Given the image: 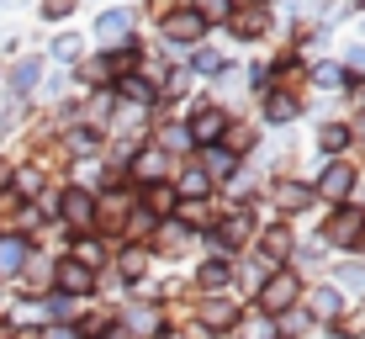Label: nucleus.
Returning <instances> with one entry per match:
<instances>
[{
    "mask_svg": "<svg viewBox=\"0 0 365 339\" xmlns=\"http://www.w3.org/2000/svg\"><path fill=\"white\" fill-rule=\"evenodd\" d=\"M74 260H80V265H91L96 275H101V265H106V238H96V233H85V238H74V249H69Z\"/></svg>",
    "mask_w": 365,
    "mask_h": 339,
    "instance_id": "obj_27",
    "label": "nucleus"
},
{
    "mask_svg": "<svg viewBox=\"0 0 365 339\" xmlns=\"http://www.w3.org/2000/svg\"><path fill=\"white\" fill-rule=\"evenodd\" d=\"M185 6H191L207 27H212V21H228V16H233V0H185Z\"/></svg>",
    "mask_w": 365,
    "mask_h": 339,
    "instance_id": "obj_33",
    "label": "nucleus"
},
{
    "mask_svg": "<svg viewBox=\"0 0 365 339\" xmlns=\"http://www.w3.org/2000/svg\"><path fill=\"white\" fill-rule=\"evenodd\" d=\"M154 339H191V334H180V329H170V323H165V329H159Z\"/></svg>",
    "mask_w": 365,
    "mask_h": 339,
    "instance_id": "obj_43",
    "label": "nucleus"
},
{
    "mask_svg": "<svg viewBox=\"0 0 365 339\" xmlns=\"http://www.w3.org/2000/svg\"><path fill=\"white\" fill-rule=\"evenodd\" d=\"M175 212H180V228H196V233H212V228H217V218H222L212 202H180Z\"/></svg>",
    "mask_w": 365,
    "mask_h": 339,
    "instance_id": "obj_25",
    "label": "nucleus"
},
{
    "mask_svg": "<svg viewBox=\"0 0 365 339\" xmlns=\"http://www.w3.org/2000/svg\"><path fill=\"white\" fill-rule=\"evenodd\" d=\"M170 186H175V202H212V191H217L201 165H180L170 175Z\"/></svg>",
    "mask_w": 365,
    "mask_h": 339,
    "instance_id": "obj_13",
    "label": "nucleus"
},
{
    "mask_svg": "<svg viewBox=\"0 0 365 339\" xmlns=\"http://www.w3.org/2000/svg\"><path fill=\"white\" fill-rule=\"evenodd\" d=\"M96 37H101V48L133 43V37H138V6H111V11H101V16H96Z\"/></svg>",
    "mask_w": 365,
    "mask_h": 339,
    "instance_id": "obj_8",
    "label": "nucleus"
},
{
    "mask_svg": "<svg viewBox=\"0 0 365 339\" xmlns=\"http://www.w3.org/2000/svg\"><path fill=\"white\" fill-rule=\"evenodd\" d=\"M175 207H180V202H175V186H170V181L138 186V212H148V218H154V223H165V218H170Z\"/></svg>",
    "mask_w": 365,
    "mask_h": 339,
    "instance_id": "obj_17",
    "label": "nucleus"
},
{
    "mask_svg": "<svg viewBox=\"0 0 365 339\" xmlns=\"http://www.w3.org/2000/svg\"><path fill=\"white\" fill-rule=\"evenodd\" d=\"M154 143L165 148V154H185V148H196V143H191V133H185V122H170V128L159 133Z\"/></svg>",
    "mask_w": 365,
    "mask_h": 339,
    "instance_id": "obj_31",
    "label": "nucleus"
},
{
    "mask_svg": "<svg viewBox=\"0 0 365 339\" xmlns=\"http://www.w3.org/2000/svg\"><path fill=\"white\" fill-rule=\"evenodd\" d=\"M334 292H349V297H365V260L344 255L334 265Z\"/></svg>",
    "mask_w": 365,
    "mask_h": 339,
    "instance_id": "obj_24",
    "label": "nucleus"
},
{
    "mask_svg": "<svg viewBox=\"0 0 365 339\" xmlns=\"http://www.w3.org/2000/svg\"><path fill=\"white\" fill-rule=\"evenodd\" d=\"M53 292H64V297H96V270L91 265H80L74 255H58L53 260Z\"/></svg>",
    "mask_w": 365,
    "mask_h": 339,
    "instance_id": "obj_9",
    "label": "nucleus"
},
{
    "mask_svg": "<svg viewBox=\"0 0 365 339\" xmlns=\"http://www.w3.org/2000/svg\"><path fill=\"white\" fill-rule=\"evenodd\" d=\"M339 339H365V308H344V318L334 323Z\"/></svg>",
    "mask_w": 365,
    "mask_h": 339,
    "instance_id": "obj_35",
    "label": "nucleus"
},
{
    "mask_svg": "<svg viewBox=\"0 0 365 339\" xmlns=\"http://www.w3.org/2000/svg\"><path fill=\"white\" fill-rule=\"evenodd\" d=\"M196 165L207 170V181H212V186H228V181H238V159L228 154V148H217V143H212V148H201V159H196Z\"/></svg>",
    "mask_w": 365,
    "mask_h": 339,
    "instance_id": "obj_19",
    "label": "nucleus"
},
{
    "mask_svg": "<svg viewBox=\"0 0 365 339\" xmlns=\"http://www.w3.org/2000/svg\"><path fill=\"white\" fill-rule=\"evenodd\" d=\"M349 143H355V128H349V122H323V128H318V154L323 159H344V148Z\"/></svg>",
    "mask_w": 365,
    "mask_h": 339,
    "instance_id": "obj_22",
    "label": "nucleus"
},
{
    "mask_svg": "<svg viewBox=\"0 0 365 339\" xmlns=\"http://www.w3.org/2000/svg\"><path fill=\"white\" fill-rule=\"evenodd\" d=\"M32 255V238L27 233H0V281H21V265H27Z\"/></svg>",
    "mask_w": 365,
    "mask_h": 339,
    "instance_id": "obj_14",
    "label": "nucleus"
},
{
    "mask_svg": "<svg viewBox=\"0 0 365 339\" xmlns=\"http://www.w3.org/2000/svg\"><path fill=\"white\" fill-rule=\"evenodd\" d=\"M259 117L270 122V128H292L302 117V85H275V91L259 96Z\"/></svg>",
    "mask_w": 365,
    "mask_h": 339,
    "instance_id": "obj_7",
    "label": "nucleus"
},
{
    "mask_svg": "<svg viewBox=\"0 0 365 339\" xmlns=\"http://www.w3.org/2000/svg\"><path fill=\"white\" fill-rule=\"evenodd\" d=\"M307 297V323H334L344 318V308H349V297L344 292H334V286H312V292H302Z\"/></svg>",
    "mask_w": 365,
    "mask_h": 339,
    "instance_id": "obj_12",
    "label": "nucleus"
},
{
    "mask_svg": "<svg viewBox=\"0 0 365 339\" xmlns=\"http://www.w3.org/2000/svg\"><path fill=\"white\" fill-rule=\"evenodd\" d=\"M21 275H27L32 286H53V255H27V265H21Z\"/></svg>",
    "mask_w": 365,
    "mask_h": 339,
    "instance_id": "obj_30",
    "label": "nucleus"
},
{
    "mask_svg": "<svg viewBox=\"0 0 365 339\" xmlns=\"http://www.w3.org/2000/svg\"><path fill=\"white\" fill-rule=\"evenodd\" d=\"M11 175H16V165H11V159H0V191H11Z\"/></svg>",
    "mask_w": 365,
    "mask_h": 339,
    "instance_id": "obj_42",
    "label": "nucleus"
},
{
    "mask_svg": "<svg viewBox=\"0 0 365 339\" xmlns=\"http://www.w3.org/2000/svg\"><path fill=\"white\" fill-rule=\"evenodd\" d=\"M185 85H191V69H185V64H175V69L165 74V80H159V96H180Z\"/></svg>",
    "mask_w": 365,
    "mask_h": 339,
    "instance_id": "obj_37",
    "label": "nucleus"
},
{
    "mask_svg": "<svg viewBox=\"0 0 365 339\" xmlns=\"http://www.w3.org/2000/svg\"><path fill=\"white\" fill-rule=\"evenodd\" d=\"M148 260H154V255H148V244H122L117 249V275H122V281H143V275H148Z\"/></svg>",
    "mask_w": 365,
    "mask_h": 339,
    "instance_id": "obj_23",
    "label": "nucleus"
},
{
    "mask_svg": "<svg viewBox=\"0 0 365 339\" xmlns=\"http://www.w3.org/2000/svg\"><path fill=\"white\" fill-rule=\"evenodd\" d=\"M339 64H344V74H349V80H355V74H365V43H355L344 59H339Z\"/></svg>",
    "mask_w": 365,
    "mask_h": 339,
    "instance_id": "obj_38",
    "label": "nucleus"
},
{
    "mask_svg": "<svg viewBox=\"0 0 365 339\" xmlns=\"http://www.w3.org/2000/svg\"><path fill=\"white\" fill-rule=\"evenodd\" d=\"M255 6H270V0H255Z\"/></svg>",
    "mask_w": 365,
    "mask_h": 339,
    "instance_id": "obj_44",
    "label": "nucleus"
},
{
    "mask_svg": "<svg viewBox=\"0 0 365 339\" xmlns=\"http://www.w3.org/2000/svg\"><path fill=\"white\" fill-rule=\"evenodd\" d=\"M170 175H175V159L159 143H143L133 154V186H154V181H170Z\"/></svg>",
    "mask_w": 365,
    "mask_h": 339,
    "instance_id": "obj_10",
    "label": "nucleus"
},
{
    "mask_svg": "<svg viewBox=\"0 0 365 339\" xmlns=\"http://www.w3.org/2000/svg\"><path fill=\"white\" fill-rule=\"evenodd\" d=\"M96 339H133V334H128V329H122V323H106V329H101Z\"/></svg>",
    "mask_w": 365,
    "mask_h": 339,
    "instance_id": "obj_41",
    "label": "nucleus"
},
{
    "mask_svg": "<svg viewBox=\"0 0 365 339\" xmlns=\"http://www.w3.org/2000/svg\"><path fill=\"white\" fill-rule=\"evenodd\" d=\"M323 244H334V249H360L365 244V207L355 202H344V207H334L329 212V223H323Z\"/></svg>",
    "mask_w": 365,
    "mask_h": 339,
    "instance_id": "obj_4",
    "label": "nucleus"
},
{
    "mask_svg": "<svg viewBox=\"0 0 365 339\" xmlns=\"http://www.w3.org/2000/svg\"><path fill=\"white\" fill-rule=\"evenodd\" d=\"M11 191H21V196H37V191H43V170H37V165H21L16 175H11Z\"/></svg>",
    "mask_w": 365,
    "mask_h": 339,
    "instance_id": "obj_36",
    "label": "nucleus"
},
{
    "mask_svg": "<svg viewBox=\"0 0 365 339\" xmlns=\"http://www.w3.org/2000/svg\"><path fill=\"white\" fill-rule=\"evenodd\" d=\"M228 27H233V37L255 43V37L270 32V11H265V6H244V11H233V16H228Z\"/></svg>",
    "mask_w": 365,
    "mask_h": 339,
    "instance_id": "obj_21",
    "label": "nucleus"
},
{
    "mask_svg": "<svg viewBox=\"0 0 365 339\" xmlns=\"http://www.w3.org/2000/svg\"><path fill=\"white\" fill-rule=\"evenodd\" d=\"M255 297H259V313H265V318H281V313H292L302 303V275L286 270V265H275Z\"/></svg>",
    "mask_w": 365,
    "mask_h": 339,
    "instance_id": "obj_2",
    "label": "nucleus"
},
{
    "mask_svg": "<svg viewBox=\"0 0 365 339\" xmlns=\"http://www.w3.org/2000/svg\"><path fill=\"white\" fill-rule=\"evenodd\" d=\"M74 11V0H43V21H64Z\"/></svg>",
    "mask_w": 365,
    "mask_h": 339,
    "instance_id": "obj_39",
    "label": "nucleus"
},
{
    "mask_svg": "<svg viewBox=\"0 0 365 339\" xmlns=\"http://www.w3.org/2000/svg\"><path fill=\"white\" fill-rule=\"evenodd\" d=\"M101 143H106V128H96V122H80V128H69V148H74V154H96Z\"/></svg>",
    "mask_w": 365,
    "mask_h": 339,
    "instance_id": "obj_28",
    "label": "nucleus"
},
{
    "mask_svg": "<svg viewBox=\"0 0 365 339\" xmlns=\"http://www.w3.org/2000/svg\"><path fill=\"white\" fill-rule=\"evenodd\" d=\"M191 69H196V74H212V80H222V74H228V59H222L217 48H196V54H191Z\"/></svg>",
    "mask_w": 365,
    "mask_h": 339,
    "instance_id": "obj_29",
    "label": "nucleus"
},
{
    "mask_svg": "<svg viewBox=\"0 0 365 339\" xmlns=\"http://www.w3.org/2000/svg\"><path fill=\"white\" fill-rule=\"evenodd\" d=\"M270 202H275V212H281V223H292V218H302V212H312V186L307 181H297V175H275L270 181Z\"/></svg>",
    "mask_w": 365,
    "mask_h": 339,
    "instance_id": "obj_6",
    "label": "nucleus"
},
{
    "mask_svg": "<svg viewBox=\"0 0 365 339\" xmlns=\"http://www.w3.org/2000/svg\"><path fill=\"white\" fill-rule=\"evenodd\" d=\"M307 85L312 91H323V96H339V91H349V74H344V64H339V59H318V64L307 69Z\"/></svg>",
    "mask_w": 365,
    "mask_h": 339,
    "instance_id": "obj_18",
    "label": "nucleus"
},
{
    "mask_svg": "<svg viewBox=\"0 0 365 339\" xmlns=\"http://www.w3.org/2000/svg\"><path fill=\"white\" fill-rule=\"evenodd\" d=\"M228 122H233V117H228L222 106L201 101V106H196V117L185 122V133H191V143H196V148H212V143L222 138V128H228Z\"/></svg>",
    "mask_w": 365,
    "mask_h": 339,
    "instance_id": "obj_11",
    "label": "nucleus"
},
{
    "mask_svg": "<svg viewBox=\"0 0 365 339\" xmlns=\"http://www.w3.org/2000/svg\"><path fill=\"white\" fill-rule=\"evenodd\" d=\"M355 186H360V170L349 165V159H323L318 181H312V196H323L329 207H344L349 196H355Z\"/></svg>",
    "mask_w": 365,
    "mask_h": 339,
    "instance_id": "obj_3",
    "label": "nucleus"
},
{
    "mask_svg": "<svg viewBox=\"0 0 365 339\" xmlns=\"http://www.w3.org/2000/svg\"><path fill=\"white\" fill-rule=\"evenodd\" d=\"M37 339H80V329H74V323H53V329H43Z\"/></svg>",
    "mask_w": 365,
    "mask_h": 339,
    "instance_id": "obj_40",
    "label": "nucleus"
},
{
    "mask_svg": "<svg viewBox=\"0 0 365 339\" xmlns=\"http://www.w3.org/2000/svg\"><path fill=\"white\" fill-rule=\"evenodd\" d=\"M159 32H165V43H170V48H191V54H196V48H201V37H207V21H201L196 11L180 0L175 11H165Z\"/></svg>",
    "mask_w": 365,
    "mask_h": 339,
    "instance_id": "obj_5",
    "label": "nucleus"
},
{
    "mask_svg": "<svg viewBox=\"0 0 365 339\" xmlns=\"http://www.w3.org/2000/svg\"><path fill=\"white\" fill-rule=\"evenodd\" d=\"M238 318H244V313H238V303L228 292H212L207 303H201V334L207 329H238Z\"/></svg>",
    "mask_w": 365,
    "mask_h": 339,
    "instance_id": "obj_15",
    "label": "nucleus"
},
{
    "mask_svg": "<svg viewBox=\"0 0 365 339\" xmlns=\"http://www.w3.org/2000/svg\"><path fill=\"white\" fill-rule=\"evenodd\" d=\"M259 255H265V265H281L286 255H297L292 223H270V228H259Z\"/></svg>",
    "mask_w": 365,
    "mask_h": 339,
    "instance_id": "obj_16",
    "label": "nucleus"
},
{
    "mask_svg": "<svg viewBox=\"0 0 365 339\" xmlns=\"http://www.w3.org/2000/svg\"><path fill=\"white\" fill-rule=\"evenodd\" d=\"M233 281V260L228 255H207V260H201V265H196V286H201V292H222V286H228Z\"/></svg>",
    "mask_w": 365,
    "mask_h": 339,
    "instance_id": "obj_20",
    "label": "nucleus"
},
{
    "mask_svg": "<svg viewBox=\"0 0 365 339\" xmlns=\"http://www.w3.org/2000/svg\"><path fill=\"white\" fill-rule=\"evenodd\" d=\"M80 54H85V37H74V32L53 37V59H58V64H80Z\"/></svg>",
    "mask_w": 365,
    "mask_h": 339,
    "instance_id": "obj_34",
    "label": "nucleus"
},
{
    "mask_svg": "<svg viewBox=\"0 0 365 339\" xmlns=\"http://www.w3.org/2000/svg\"><path fill=\"white\" fill-rule=\"evenodd\" d=\"M37 80H43V59H21V64L6 74V85H11V96H16V101H27Z\"/></svg>",
    "mask_w": 365,
    "mask_h": 339,
    "instance_id": "obj_26",
    "label": "nucleus"
},
{
    "mask_svg": "<svg viewBox=\"0 0 365 339\" xmlns=\"http://www.w3.org/2000/svg\"><path fill=\"white\" fill-rule=\"evenodd\" d=\"M238 329H244V339H281L275 318H265V313H249V318H238Z\"/></svg>",
    "mask_w": 365,
    "mask_h": 339,
    "instance_id": "obj_32",
    "label": "nucleus"
},
{
    "mask_svg": "<svg viewBox=\"0 0 365 339\" xmlns=\"http://www.w3.org/2000/svg\"><path fill=\"white\" fill-rule=\"evenodd\" d=\"M53 218L64 223L69 233H96L101 228V196L91 191V186H64V191L53 196Z\"/></svg>",
    "mask_w": 365,
    "mask_h": 339,
    "instance_id": "obj_1",
    "label": "nucleus"
}]
</instances>
